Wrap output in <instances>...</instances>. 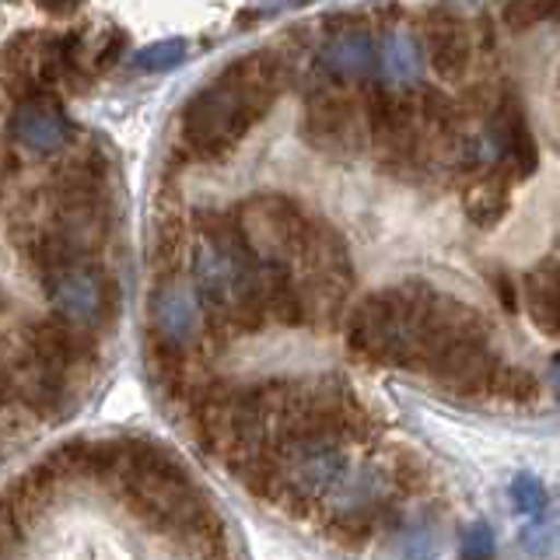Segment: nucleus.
I'll list each match as a JSON object with an SVG mask.
<instances>
[{
  "label": "nucleus",
  "instance_id": "1",
  "mask_svg": "<svg viewBox=\"0 0 560 560\" xmlns=\"http://www.w3.org/2000/svg\"><path fill=\"white\" fill-rule=\"evenodd\" d=\"M347 347L361 361L428 375L463 396H490L504 368L483 315L424 280L364 294L347 315Z\"/></svg>",
  "mask_w": 560,
  "mask_h": 560
},
{
  "label": "nucleus",
  "instance_id": "2",
  "mask_svg": "<svg viewBox=\"0 0 560 560\" xmlns=\"http://www.w3.org/2000/svg\"><path fill=\"white\" fill-rule=\"evenodd\" d=\"M284 84V67L273 52H249L232 63L183 113V140L200 158H221L270 113Z\"/></svg>",
  "mask_w": 560,
  "mask_h": 560
},
{
  "label": "nucleus",
  "instance_id": "3",
  "mask_svg": "<svg viewBox=\"0 0 560 560\" xmlns=\"http://www.w3.org/2000/svg\"><path fill=\"white\" fill-rule=\"evenodd\" d=\"M192 288L203 308L235 329H259L270 319L262 302V262L242 242L235 218L203 224V235L192 249Z\"/></svg>",
  "mask_w": 560,
  "mask_h": 560
},
{
  "label": "nucleus",
  "instance_id": "4",
  "mask_svg": "<svg viewBox=\"0 0 560 560\" xmlns=\"http://www.w3.org/2000/svg\"><path fill=\"white\" fill-rule=\"evenodd\" d=\"M235 228L259 262H277V267H288L294 273L312 242L315 218L305 214L302 203L267 192V197L245 200L235 210Z\"/></svg>",
  "mask_w": 560,
  "mask_h": 560
},
{
  "label": "nucleus",
  "instance_id": "5",
  "mask_svg": "<svg viewBox=\"0 0 560 560\" xmlns=\"http://www.w3.org/2000/svg\"><path fill=\"white\" fill-rule=\"evenodd\" d=\"M298 288H302L308 319L323 315V319H337L343 312L350 288H354V262H350L347 242L332 224L315 221L312 242L294 267Z\"/></svg>",
  "mask_w": 560,
  "mask_h": 560
},
{
  "label": "nucleus",
  "instance_id": "6",
  "mask_svg": "<svg viewBox=\"0 0 560 560\" xmlns=\"http://www.w3.org/2000/svg\"><path fill=\"white\" fill-rule=\"evenodd\" d=\"M203 315L207 308L197 288H189L179 277L162 280L148 302V319H151V337L158 354L165 361H179L203 337Z\"/></svg>",
  "mask_w": 560,
  "mask_h": 560
},
{
  "label": "nucleus",
  "instance_id": "7",
  "mask_svg": "<svg viewBox=\"0 0 560 560\" xmlns=\"http://www.w3.org/2000/svg\"><path fill=\"white\" fill-rule=\"evenodd\" d=\"M46 298L57 319L78 329H98L113 315V288L92 262H67L46 273Z\"/></svg>",
  "mask_w": 560,
  "mask_h": 560
},
{
  "label": "nucleus",
  "instance_id": "8",
  "mask_svg": "<svg viewBox=\"0 0 560 560\" xmlns=\"http://www.w3.org/2000/svg\"><path fill=\"white\" fill-rule=\"evenodd\" d=\"M361 122V105L332 84L315 88L305 102V140L326 154H347L354 148Z\"/></svg>",
  "mask_w": 560,
  "mask_h": 560
},
{
  "label": "nucleus",
  "instance_id": "9",
  "mask_svg": "<svg viewBox=\"0 0 560 560\" xmlns=\"http://www.w3.org/2000/svg\"><path fill=\"white\" fill-rule=\"evenodd\" d=\"M424 46L428 63L442 81H459L472 60V39L459 11L438 4L424 18Z\"/></svg>",
  "mask_w": 560,
  "mask_h": 560
},
{
  "label": "nucleus",
  "instance_id": "10",
  "mask_svg": "<svg viewBox=\"0 0 560 560\" xmlns=\"http://www.w3.org/2000/svg\"><path fill=\"white\" fill-rule=\"evenodd\" d=\"M70 119L63 116L60 102L49 95H28L11 116V140H18L32 154H57L70 144Z\"/></svg>",
  "mask_w": 560,
  "mask_h": 560
},
{
  "label": "nucleus",
  "instance_id": "11",
  "mask_svg": "<svg viewBox=\"0 0 560 560\" xmlns=\"http://www.w3.org/2000/svg\"><path fill=\"white\" fill-rule=\"evenodd\" d=\"M28 354L52 375L70 378L92 358V340H88V329H78L63 319H43L28 329Z\"/></svg>",
  "mask_w": 560,
  "mask_h": 560
},
{
  "label": "nucleus",
  "instance_id": "12",
  "mask_svg": "<svg viewBox=\"0 0 560 560\" xmlns=\"http://www.w3.org/2000/svg\"><path fill=\"white\" fill-rule=\"evenodd\" d=\"M512 183L515 175L504 165H490L487 172H480L463 192L466 218L480 228H494L508 214V203H512Z\"/></svg>",
  "mask_w": 560,
  "mask_h": 560
},
{
  "label": "nucleus",
  "instance_id": "13",
  "mask_svg": "<svg viewBox=\"0 0 560 560\" xmlns=\"http://www.w3.org/2000/svg\"><path fill=\"white\" fill-rule=\"evenodd\" d=\"M525 302L533 323L550 337H560V256H547L525 273Z\"/></svg>",
  "mask_w": 560,
  "mask_h": 560
},
{
  "label": "nucleus",
  "instance_id": "14",
  "mask_svg": "<svg viewBox=\"0 0 560 560\" xmlns=\"http://www.w3.org/2000/svg\"><path fill=\"white\" fill-rule=\"evenodd\" d=\"M550 18H560V0H504L501 4V22L512 32H525Z\"/></svg>",
  "mask_w": 560,
  "mask_h": 560
},
{
  "label": "nucleus",
  "instance_id": "15",
  "mask_svg": "<svg viewBox=\"0 0 560 560\" xmlns=\"http://www.w3.org/2000/svg\"><path fill=\"white\" fill-rule=\"evenodd\" d=\"M490 396L498 399H508V402H529L539 396V382L533 372H525V368H501L494 385H490Z\"/></svg>",
  "mask_w": 560,
  "mask_h": 560
},
{
  "label": "nucleus",
  "instance_id": "16",
  "mask_svg": "<svg viewBox=\"0 0 560 560\" xmlns=\"http://www.w3.org/2000/svg\"><path fill=\"white\" fill-rule=\"evenodd\" d=\"M459 557L463 560H494L498 557V539L487 522H472L459 539Z\"/></svg>",
  "mask_w": 560,
  "mask_h": 560
},
{
  "label": "nucleus",
  "instance_id": "17",
  "mask_svg": "<svg viewBox=\"0 0 560 560\" xmlns=\"http://www.w3.org/2000/svg\"><path fill=\"white\" fill-rule=\"evenodd\" d=\"M183 52H186L183 39H165V43H154L148 49H140L133 57V67L137 70H168L183 60Z\"/></svg>",
  "mask_w": 560,
  "mask_h": 560
},
{
  "label": "nucleus",
  "instance_id": "18",
  "mask_svg": "<svg viewBox=\"0 0 560 560\" xmlns=\"http://www.w3.org/2000/svg\"><path fill=\"white\" fill-rule=\"evenodd\" d=\"M512 504L525 515H539L542 508H547V487H542L536 477H529V472H522V477L512 483Z\"/></svg>",
  "mask_w": 560,
  "mask_h": 560
},
{
  "label": "nucleus",
  "instance_id": "19",
  "mask_svg": "<svg viewBox=\"0 0 560 560\" xmlns=\"http://www.w3.org/2000/svg\"><path fill=\"white\" fill-rule=\"evenodd\" d=\"M22 550V525H18L14 508L0 498V560H14Z\"/></svg>",
  "mask_w": 560,
  "mask_h": 560
},
{
  "label": "nucleus",
  "instance_id": "20",
  "mask_svg": "<svg viewBox=\"0 0 560 560\" xmlns=\"http://www.w3.org/2000/svg\"><path fill=\"white\" fill-rule=\"evenodd\" d=\"M557 525H550V522H542V525H533V529H525L522 533V547L529 550L533 557H547V553H553V547H557Z\"/></svg>",
  "mask_w": 560,
  "mask_h": 560
},
{
  "label": "nucleus",
  "instance_id": "21",
  "mask_svg": "<svg viewBox=\"0 0 560 560\" xmlns=\"http://www.w3.org/2000/svg\"><path fill=\"white\" fill-rule=\"evenodd\" d=\"M84 4V0H39V8L49 11V14H70V11H78Z\"/></svg>",
  "mask_w": 560,
  "mask_h": 560
},
{
  "label": "nucleus",
  "instance_id": "22",
  "mask_svg": "<svg viewBox=\"0 0 560 560\" xmlns=\"http://www.w3.org/2000/svg\"><path fill=\"white\" fill-rule=\"evenodd\" d=\"M498 294H501L504 308H515V291H512V280L508 277H498Z\"/></svg>",
  "mask_w": 560,
  "mask_h": 560
},
{
  "label": "nucleus",
  "instance_id": "23",
  "mask_svg": "<svg viewBox=\"0 0 560 560\" xmlns=\"http://www.w3.org/2000/svg\"><path fill=\"white\" fill-rule=\"evenodd\" d=\"M550 389L560 396V354H553V361H550Z\"/></svg>",
  "mask_w": 560,
  "mask_h": 560
}]
</instances>
